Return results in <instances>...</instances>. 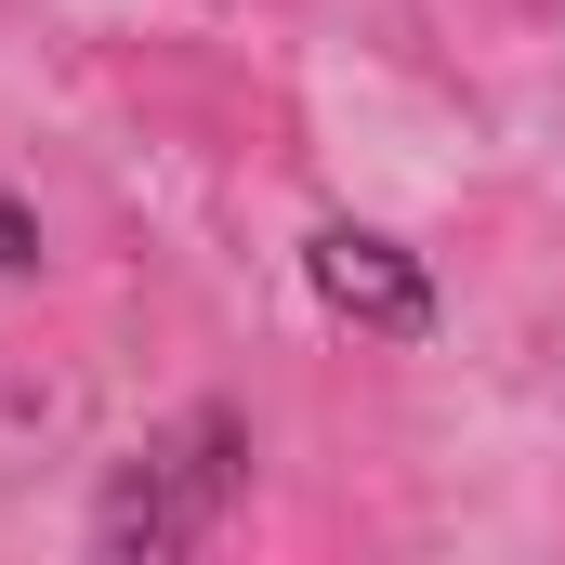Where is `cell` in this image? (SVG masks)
<instances>
[{"label": "cell", "mask_w": 565, "mask_h": 565, "mask_svg": "<svg viewBox=\"0 0 565 565\" xmlns=\"http://www.w3.org/2000/svg\"><path fill=\"white\" fill-rule=\"evenodd\" d=\"M237 487H250V408L237 395H198L171 434H145L132 460L93 487V565H184L224 540V513H237Z\"/></svg>", "instance_id": "1"}, {"label": "cell", "mask_w": 565, "mask_h": 565, "mask_svg": "<svg viewBox=\"0 0 565 565\" xmlns=\"http://www.w3.org/2000/svg\"><path fill=\"white\" fill-rule=\"evenodd\" d=\"M302 302L329 316V329H355V342H434L447 329V289L408 237H382V224H355V211H329V224H302Z\"/></svg>", "instance_id": "2"}, {"label": "cell", "mask_w": 565, "mask_h": 565, "mask_svg": "<svg viewBox=\"0 0 565 565\" xmlns=\"http://www.w3.org/2000/svg\"><path fill=\"white\" fill-rule=\"evenodd\" d=\"M0 277H40V211L0 184Z\"/></svg>", "instance_id": "3"}]
</instances>
